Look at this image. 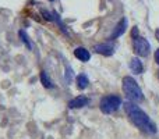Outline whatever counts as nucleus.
<instances>
[{"label": "nucleus", "mask_w": 159, "mask_h": 139, "mask_svg": "<svg viewBox=\"0 0 159 139\" xmlns=\"http://www.w3.org/2000/svg\"><path fill=\"white\" fill-rule=\"evenodd\" d=\"M124 109H126L127 115L133 121V124L135 127H138L141 131L147 132V134H155L157 132V125L151 121V118L147 115V113H144L135 103L127 102L124 104Z\"/></svg>", "instance_id": "f257e3e1"}, {"label": "nucleus", "mask_w": 159, "mask_h": 139, "mask_svg": "<svg viewBox=\"0 0 159 139\" xmlns=\"http://www.w3.org/2000/svg\"><path fill=\"white\" fill-rule=\"evenodd\" d=\"M74 56L81 61H88L91 59V53L88 52L85 47H77L74 50Z\"/></svg>", "instance_id": "1a4fd4ad"}, {"label": "nucleus", "mask_w": 159, "mask_h": 139, "mask_svg": "<svg viewBox=\"0 0 159 139\" xmlns=\"http://www.w3.org/2000/svg\"><path fill=\"white\" fill-rule=\"evenodd\" d=\"M155 35H157V39L159 41V29H157V32H155Z\"/></svg>", "instance_id": "dca6fc26"}, {"label": "nucleus", "mask_w": 159, "mask_h": 139, "mask_svg": "<svg viewBox=\"0 0 159 139\" xmlns=\"http://www.w3.org/2000/svg\"><path fill=\"white\" fill-rule=\"evenodd\" d=\"M131 36H133V39L138 38V28H137V27L133 28V31H131Z\"/></svg>", "instance_id": "4468645a"}, {"label": "nucleus", "mask_w": 159, "mask_h": 139, "mask_svg": "<svg viewBox=\"0 0 159 139\" xmlns=\"http://www.w3.org/2000/svg\"><path fill=\"white\" fill-rule=\"evenodd\" d=\"M113 50H115V46L110 43H101V45H96L95 46V52L99 53V54H103V56L113 54Z\"/></svg>", "instance_id": "423d86ee"}, {"label": "nucleus", "mask_w": 159, "mask_h": 139, "mask_svg": "<svg viewBox=\"0 0 159 139\" xmlns=\"http://www.w3.org/2000/svg\"><path fill=\"white\" fill-rule=\"evenodd\" d=\"M133 49H134V52L137 53L140 57H145V56H148L151 46H149L147 39L138 36V38H135L134 42H133Z\"/></svg>", "instance_id": "20e7f679"}, {"label": "nucleus", "mask_w": 159, "mask_h": 139, "mask_svg": "<svg viewBox=\"0 0 159 139\" xmlns=\"http://www.w3.org/2000/svg\"><path fill=\"white\" fill-rule=\"evenodd\" d=\"M155 61H157V63L159 64V49L157 50V52H155Z\"/></svg>", "instance_id": "2eb2a0df"}, {"label": "nucleus", "mask_w": 159, "mask_h": 139, "mask_svg": "<svg viewBox=\"0 0 159 139\" xmlns=\"http://www.w3.org/2000/svg\"><path fill=\"white\" fill-rule=\"evenodd\" d=\"M41 82L43 84L45 88H53L52 81H50V78L48 76V74L45 72V71H42V72H41Z\"/></svg>", "instance_id": "9b49d317"}, {"label": "nucleus", "mask_w": 159, "mask_h": 139, "mask_svg": "<svg viewBox=\"0 0 159 139\" xmlns=\"http://www.w3.org/2000/svg\"><path fill=\"white\" fill-rule=\"evenodd\" d=\"M73 72H74L73 68L69 66V64H67V66H66V72H64V79H66L67 84H70V82L73 81Z\"/></svg>", "instance_id": "f8f14e48"}, {"label": "nucleus", "mask_w": 159, "mask_h": 139, "mask_svg": "<svg viewBox=\"0 0 159 139\" xmlns=\"http://www.w3.org/2000/svg\"><path fill=\"white\" fill-rule=\"evenodd\" d=\"M18 33H20V36H21V39H22V42H24V45H25V46H27V47H28V49H30V50L32 49V45H31V42H30V38H28V36H27V33H25V32H24V31H22V29Z\"/></svg>", "instance_id": "ddd939ff"}, {"label": "nucleus", "mask_w": 159, "mask_h": 139, "mask_svg": "<svg viewBox=\"0 0 159 139\" xmlns=\"http://www.w3.org/2000/svg\"><path fill=\"white\" fill-rule=\"evenodd\" d=\"M88 103H89V99H88L87 96H77V98H74L73 100H70L69 107L70 109H81V107L87 106Z\"/></svg>", "instance_id": "39448f33"}, {"label": "nucleus", "mask_w": 159, "mask_h": 139, "mask_svg": "<svg viewBox=\"0 0 159 139\" xmlns=\"http://www.w3.org/2000/svg\"><path fill=\"white\" fill-rule=\"evenodd\" d=\"M120 106H121V99L116 95L105 96L101 100V104H99L101 111L103 113V114H112V113H115Z\"/></svg>", "instance_id": "7ed1b4c3"}, {"label": "nucleus", "mask_w": 159, "mask_h": 139, "mask_svg": "<svg viewBox=\"0 0 159 139\" xmlns=\"http://www.w3.org/2000/svg\"><path fill=\"white\" fill-rule=\"evenodd\" d=\"M126 28H127V18H121V21L119 22L117 25H116L115 31H113V33L110 35V39H116L117 36L123 35L124 32H126Z\"/></svg>", "instance_id": "0eeeda50"}, {"label": "nucleus", "mask_w": 159, "mask_h": 139, "mask_svg": "<svg viewBox=\"0 0 159 139\" xmlns=\"http://www.w3.org/2000/svg\"><path fill=\"white\" fill-rule=\"evenodd\" d=\"M130 68H131V71L134 74H141L144 71L143 61H141L138 57H133L131 61H130Z\"/></svg>", "instance_id": "6e6552de"}, {"label": "nucleus", "mask_w": 159, "mask_h": 139, "mask_svg": "<svg viewBox=\"0 0 159 139\" xmlns=\"http://www.w3.org/2000/svg\"><path fill=\"white\" fill-rule=\"evenodd\" d=\"M88 85H89V79H88V76L84 75V74H80V75L77 76L78 89H85V88H88Z\"/></svg>", "instance_id": "9d476101"}, {"label": "nucleus", "mask_w": 159, "mask_h": 139, "mask_svg": "<svg viewBox=\"0 0 159 139\" xmlns=\"http://www.w3.org/2000/svg\"><path fill=\"white\" fill-rule=\"evenodd\" d=\"M123 92L126 93L127 99L133 103H141L144 100L143 90L140 89L137 81L133 76H124L123 78Z\"/></svg>", "instance_id": "f03ea898"}, {"label": "nucleus", "mask_w": 159, "mask_h": 139, "mask_svg": "<svg viewBox=\"0 0 159 139\" xmlns=\"http://www.w3.org/2000/svg\"><path fill=\"white\" fill-rule=\"evenodd\" d=\"M50 2H53V0H50Z\"/></svg>", "instance_id": "f3484780"}]
</instances>
